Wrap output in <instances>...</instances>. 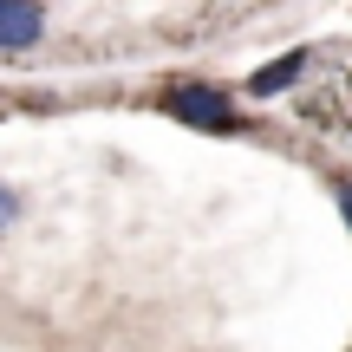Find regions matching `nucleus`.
Segmentation results:
<instances>
[{
  "instance_id": "1",
  "label": "nucleus",
  "mask_w": 352,
  "mask_h": 352,
  "mask_svg": "<svg viewBox=\"0 0 352 352\" xmlns=\"http://www.w3.org/2000/svg\"><path fill=\"white\" fill-rule=\"evenodd\" d=\"M164 118L189 131H215V138H228V131H241L248 118H241V98L228 85H209V78H189V85H164Z\"/></svg>"
},
{
  "instance_id": "2",
  "label": "nucleus",
  "mask_w": 352,
  "mask_h": 352,
  "mask_svg": "<svg viewBox=\"0 0 352 352\" xmlns=\"http://www.w3.org/2000/svg\"><path fill=\"white\" fill-rule=\"evenodd\" d=\"M307 65H314V46H287V52H274L267 65H254V72H248L241 98H254V104H274V98H287V91L307 78Z\"/></svg>"
},
{
  "instance_id": "3",
  "label": "nucleus",
  "mask_w": 352,
  "mask_h": 352,
  "mask_svg": "<svg viewBox=\"0 0 352 352\" xmlns=\"http://www.w3.org/2000/svg\"><path fill=\"white\" fill-rule=\"evenodd\" d=\"M46 39V7L39 0H0V52H33Z\"/></svg>"
},
{
  "instance_id": "4",
  "label": "nucleus",
  "mask_w": 352,
  "mask_h": 352,
  "mask_svg": "<svg viewBox=\"0 0 352 352\" xmlns=\"http://www.w3.org/2000/svg\"><path fill=\"white\" fill-rule=\"evenodd\" d=\"M333 209H340V222L352 235V176H333Z\"/></svg>"
},
{
  "instance_id": "5",
  "label": "nucleus",
  "mask_w": 352,
  "mask_h": 352,
  "mask_svg": "<svg viewBox=\"0 0 352 352\" xmlns=\"http://www.w3.org/2000/svg\"><path fill=\"white\" fill-rule=\"evenodd\" d=\"M13 222H20V196L0 183V228H13Z\"/></svg>"
}]
</instances>
